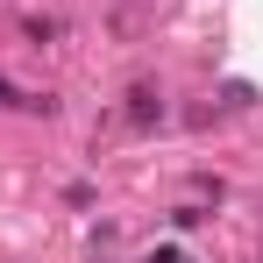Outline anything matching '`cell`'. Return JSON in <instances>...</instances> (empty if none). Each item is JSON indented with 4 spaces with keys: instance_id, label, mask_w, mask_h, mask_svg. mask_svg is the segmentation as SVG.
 Instances as JSON below:
<instances>
[{
    "instance_id": "6da1fadb",
    "label": "cell",
    "mask_w": 263,
    "mask_h": 263,
    "mask_svg": "<svg viewBox=\"0 0 263 263\" xmlns=\"http://www.w3.org/2000/svg\"><path fill=\"white\" fill-rule=\"evenodd\" d=\"M128 121H135V128H149V121H164V92L149 86V79H142V86H128Z\"/></svg>"
},
{
    "instance_id": "7a4b0ae2",
    "label": "cell",
    "mask_w": 263,
    "mask_h": 263,
    "mask_svg": "<svg viewBox=\"0 0 263 263\" xmlns=\"http://www.w3.org/2000/svg\"><path fill=\"white\" fill-rule=\"evenodd\" d=\"M22 36L43 50V43H57V36H64V22H57V14H29V29H22Z\"/></svg>"
}]
</instances>
